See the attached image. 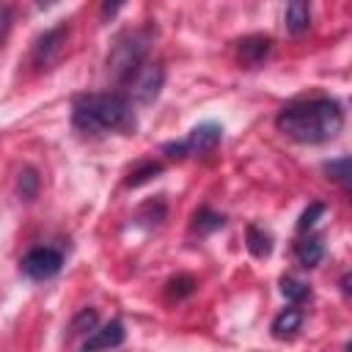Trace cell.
Returning a JSON list of instances; mask_svg holds the SVG:
<instances>
[{
	"instance_id": "cell-13",
	"label": "cell",
	"mask_w": 352,
	"mask_h": 352,
	"mask_svg": "<svg viewBox=\"0 0 352 352\" xmlns=\"http://www.w3.org/2000/svg\"><path fill=\"white\" fill-rule=\"evenodd\" d=\"M245 245L250 250L253 258H267L272 253V236L261 228V226H248L245 231Z\"/></svg>"
},
{
	"instance_id": "cell-21",
	"label": "cell",
	"mask_w": 352,
	"mask_h": 352,
	"mask_svg": "<svg viewBox=\"0 0 352 352\" xmlns=\"http://www.w3.org/2000/svg\"><path fill=\"white\" fill-rule=\"evenodd\" d=\"M324 214V204H319V201H314L302 214H300V220H297V231L300 234H305V231H311L314 226H316V220Z\"/></svg>"
},
{
	"instance_id": "cell-8",
	"label": "cell",
	"mask_w": 352,
	"mask_h": 352,
	"mask_svg": "<svg viewBox=\"0 0 352 352\" xmlns=\"http://www.w3.org/2000/svg\"><path fill=\"white\" fill-rule=\"evenodd\" d=\"M124 336H126L124 333V324L118 319H113V322H107L102 327H94V333L82 341L80 352H104V349H113V346H118L124 341Z\"/></svg>"
},
{
	"instance_id": "cell-6",
	"label": "cell",
	"mask_w": 352,
	"mask_h": 352,
	"mask_svg": "<svg viewBox=\"0 0 352 352\" xmlns=\"http://www.w3.org/2000/svg\"><path fill=\"white\" fill-rule=\"evenodd\" d=\"M60 267H63V256L55 248H33L19 261V272L30 280H47V278L58 275Z\"/></svg>"
},
{
	"instance_id": "cell-11",
	"label": "cell",
	"mask_w": 352,
	"mask_h": 352,
	"mask_svg": "<svg viewBox=\"0 0 352 352\" xmlns=\"http://www.w3.org/2000/svg\"><path fill=\"white\" fill-rule=\"evenodd\" d=\"M302 324V311L297 305L292 308H283L275 319H272V336L275 338H292Z\"/></svg>"
},
{
	"instance_id": "cell-23",
	"label": "cell",
	"mask_w": 352,
	"mask_h": 352,
	"mask_svg": "<svg viewBox=\"0 0 352 352\" xmlns=\"http://www.w3.org/2000/svg\"><path fill=\"white\" fill-rule=\"evenodd\" d=\"M8 28H11V8L8 6H0V41L6 38Z\"/></svg>"
},
{
	"instance_id": "cell-22",
	"label": "cell",
	"mask_w": 352,
	"mask_h": 352,
	"mask_svg": "<svg viewBox=\"0 0 352 352\" xmlns=\"http://www.w3.org/2000/svg\"><path fill=\"white\" fill-rule=\"evenodd\" d=\"M140 220H146L148 226H157V223H162V217H165V201L162 198H157V201H148L143 209H140V214H138Z\"/></svg>"
},
{
	"instance_id": "cell-24",
	"label": "cell",
	"mask_w": 352,
	"mask_h": 352,
	"mask_svg": "<svg viewBox=\"0 0 352 352\" xmlns=\"http://www.w3.org/2000/svg\"><path fill=\"white\" fill-rule=\"evenodd\" d=\"M118 8H121V3H104L102 6V16H113Z\"/></svg>"
},
{
	"instance_id": "cell-16",
	"label": "cell",
	"mask_w": 352,
	"mask_h": 352,
	"mask_svg": "<svg viewBox=\"0 0 352 352\" xmlns=\"http://www.w3.org/2000/svg\"><path fill=\"white\" fill-rule=\"evenodd\" d=\"M94 327H96V311L94 308H82L74 319H72V324H69V338H77V336H91L94 333Z\"/></svg>"
},
{
	"instance_id": "cell-12",
	"label": "cell",
	"mask_w": 352,
	"mask_h": 352,
	"mask_svg": "<svg viewBox=\"0 0 352 352\" xmlns=\"http://www.w3.org/2000/svg\"><path fill=\"white\" fill-rule=\"evenodd\" d=\"M294 253H297V258H300L302 267H316V264L322 261V256H324V245H322L319 236L308 234V236H302V239L294 245Z\"/></svg>"
},
{
	"instance_id": "cell-19",
	"label": "cell",
	"mask_w": 352,
	"mask_h": 352,
	"mask_svg": "<svg viewBox=\"0 0 352 352\" xmlns=\"http://www.w3.org/2000/svg\"><path fill=\"white\" fill-rule=\"evenodd\" d=\"M280 292H283V297L292 300V302H302V300L311 297L308 283H302V280H297V278H289V275L280 280Z\"/></svg>"
},
{
	"instance_id": "cell-3",
	"label": "cell",
	"mask_w": 352,
	"mask_h": 352,
	"mask_svg": "<svg viewBox=\"0 0 352 352\" xmlns=\"http://www.w3.org/2000/svg\"><path fill=\"white\" fill-rule=\"evenodd\" d=\"M148 38H151V30H126L124 36L116 38L110 55H107V72L116 82H129V77L140 69L148 52Z\"/></svg>"
},
{
	"instance_id": "cell-20",
	"label": "cell",
	"mask_w": 352,
	"mask_h": 352,
	"mask_svg": "<svg viewBox=\"0 0 352 352\" xmlns=\"http://www.w3.org/2000/svg\"><path fill=\"white\" fill-rule=\"evenodd\" d=\"M157 173H162V165L160 162H143V165H138L132 173H129V179H126V184L129 187H138V184H143V182H148L151 176H157Z\"/></svg>"
},
{
	"instance_id": "cell-17",
	"label": "cell",
	"mask_w": 352,
	"mask_h": 352,
	"mask_svg": "<svg viewBox=\"0 0 352 352\" xmlns=\"http://www.w3.org/2000/svg\"><path fill=\"white\" fill-rule=\"evenodd\" d=\"M349 168H352L349 157H338V160H330V162H324V173H327V179L338 182L344 190L349 187Z\"/></svg>"
},
{
	"instance_id": "cell-10",
	"label": "cell",
	"mask_w": 352,
	"mask_h": 352,
	"mask_svg": "<svg viewBox=\"0 0 352 352\" xmlns=\"http://www.w3.org/2000/svg\"><path fill=\"white\" fill-rule=\"evenodd\" d=\"M283 25H286V30H289L292 36L305 33L308 25H311V6H308V3H300V0L289 3L286 11H283Z\"/></svg>"
},
{
	"instance_id": "cell-2",
	"label": "cell",
	"mask_w": 352,
	"mask_h": 352,
	"mask_svg": "<svg viewBox=\"0 0 352 352\" xmlns=\"http://www.w3.org/2000/svg\"><path fill=\"white\" fill-rule=\"evenodd\" d=\"M72 121L82 132H129L135 129V113L121 94H80L72 104Z\"/></svg>"
},
{
	"instance_id": "cell-5",
	"label": "cell",
	"mask_w": 352,
	"mask_h": 352,
	"mask_svg": "<svg viewBox=\"0 0 352 352\" xmlns=\"http://www.w3.org/2000/svg\"><path fill=\"white\" fill-rule=\"evenodd\" d=\"M162 82H165V69H162V63H157V60H143L140 69L129 77L126 85H129V96H132L135 102L148 104V102H154V99L160 96Z\"/></svg>"
},
{
	"instance_id": "cell-15",
	"label": "cell",
	"mask_w": 352,
	"mask_h": 352,
	"mask_svg": "<svg viewBox=\"0 0 352 352\" xmlns=\"http://www.w3.org/2000/svg\"><path fill=\"white\" fill-rule=\"evenodd\" d=\"M195 278L192 275H176V278H170L168 283H165V297L170 300V302H179V300H184V297H190L192 292H195Z\"/></svg>"
},
{
	"instance_id": "cell-9",
	"label": "cell",
	"mask_w": 352,
	"mask_h": 352,
	"mask_svg": "<svg viewBox=\"0 0 352 352\" xmlns=\"http://www.w3.org/2000/svg\"><path fill=\"white\" fill-rule=\"evenodd\" d=\"M272 50L270 36H245L236 41V58L242 66H258Z\"/></svg>"
},
{
	"instance_id": "cell-18",
	"label": "cell",
	"mask_w": 352,
	"mask_h": 352,
	"mask_svg": "<svg viewBox=\"0 0 352 352\" xmlns=\"http://www.w3.org/2000/svg\"><path fill=\"white\" fill-rule=\"evenodd\" d=\"M16 190L25 201H33L36 192H38V173L36 168H22L19 170V179H16Z\"/></svg>"
},
{
	"instance_id": "cell-7",
	"label": "cell",
	"mask_w": 352,
	"mask_h": 352,
	"mask_svg": "<svg viewBox=\"0 0 352 352\" xmlns=\"http://www.w3.org/2000/svg\"><path fill=\"white\" fill-rule=\"evenodd\" d=\"M66 33H69V28H66V25H55V28L44 30V33L33 41L30 58H33V66H36V69H44V66H50V63L55 60V55L60 52L63 38H66Z\"/></svg>"
},
{
	"instance_id": "cell-1",
	"label": "cell",
	"mask_w": 352,
	"mask_h": 352,
	"mask_svg": "<svg viewBox=\"0 0 352 352\" xmlns=\"http://www.w3.org/2000/svg\"><path fill=\"white\" fill-rule=\"evenodd\" d=\"M275 124L286 138L297 143H324L344 129V110L330 96H314L286 104Z\"/></svg>"
},
{
	"instance_id": "cell-14",
	"label": "cell",
	"mask_w": 352,
	"mask_h": 352,
	"mask_svg": "<svg viewBox=\"0 0 352 352\" xmlns=\"http://www.w3.org/2000/svg\"><path fill=\"white\" fill-rule=\"evenodd\" d=\"M226 226V217L223 214H217L214 209H209V206H201L198 212H195V217H192V231L195 234H212V231H217V228H223Z\"/></svg>"
},
{
	"instance_id": "cell-4",
	"label": "cell",
	"mask_w": 352,
	"mask_h": 352,
	"mask_svg": "<svg viewBox=\"0 0 352 352\" xmlns=\"http://www.w3.org/2000/svg\"><path fill=\"white\" fill-rule=\"evenodd\" d=\"M220 140H223V126L214 124V121H206V124L192 126L184 140L165 143L162 151L170 160H182V157H190V154H209V151H214L220 146Z\"/></svg>"
}]
</instances>
